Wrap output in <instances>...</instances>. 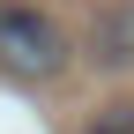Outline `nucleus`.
<instances>
[{"label": "nucleus", "mask_w": 134, "mask_h": 134, "mask_svg": "<svg viewBox=\"0 0 134 134\" xmlns=\"http://www.w3.org/2000/svg\"><path fill=\"white\" fill-rule=\"evenodd\" d=\"M82 52H90V67H104V75H127L134 67V0H104L97 8Z\"/></svg>", "instance_id": "f03ea898"}, {"label": "nucleus", "mask_w": 134, "mask_h": 134, "mask_svg": "<svg viewBox=\"0 0 134 134\" xmlns=\"http://www.w3.org/2000/svg\"><path fill=\"white\" fill-rule=\"evenodd\" d=\"M67 30L52 23L45 8H30V0H0V75L15 82H52L67 67Z\"/></svg>", "instance_id": "f257e3e1"}, {"label": "nucleus", "mask_w": 134, "mask_h": 134, "mask_svg": "<svg viewBox=\"0 0 134 134\" xmlns=\"http://www.w3.org/2000/svg\"><path fill=\"white\" fill-rule=\"evenodd\" d=\"M82 134H134V104H97V119Z\"/></svg>", "instance_id": "7ed1b4c3"}]
</instances>
